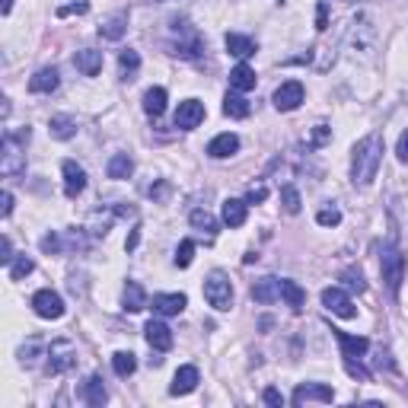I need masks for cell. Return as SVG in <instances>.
<instances>
[{"label":"cell","instance_id":"22","mask_svg":"<svg viewBox=\"0 0 408 408\" xmlns=\"http://www.w3.org/2000/svg\"><path fill=\"white\" fill-rule=\"evenodd\" d=\"M144 112L150 115V118H159V115L166 112V89L163 86H153L144 93Z\"/></svg>","mask_w":408,"mask_h":408},{"label":"cell","instance_id":"15","mask_svg":"<svg viewBox=\"0 0 408 408\" xmlns=\"http://www.w3.org/2000/svg\"><path fill=\"white\" fill-rule=\"evenodd\" d=\"M74 64H76V70H80L83 76H96V74L102 70V51H96V48L76 51V55H74Z\"/></svg>","mask_w":408,"mask_h":408},{"label":"cell","instance_id":"7","mask_svg":"<svg viewBox=\"0 0 408 408\" xmlns=\"http://www.w3.org/2000/svg\"><path fill=\"white\" fill-rule=\"evenodd\" d=\"M303 83L300 80H287V83H280L278 89H274V108L278 112H293V108L303 102Z\"/></svg>","mask_w":408,"mask_h":408},{"label":"cell","instance_id":"6","mask_svg":"<svg viewBox=\"0 0 408 408\" xmlns=\"http://www.w3.org/2000/svg\"><path fill=\"white\" fill-rule=\"evenodd\" d=\"M322 306L329 312H335V316H341V319H354L357 316L354 303H351V297L341 290V287H325V290H322Z\"/></svg>","mask_w":408,"mask_h":408},{"label":"cell","instance_id":"17","mask_svg":"<svg viewBox=\"0 0 408 408\" xmlns=\"http://www.w3.org/2000/svg\"><path fill=\"white\" fill-rule=\"evenodd\" d=\"M280 297V280L278 278H261L252 284V300L255 303H274Z\"/></svg>","mask_w":408,"mask_h":408},{"label":"cell","instance_id":"41","mask_svg":"<svg viewBox=\"0 0 408 408\" xmlns=\"http://www.w3.org/2000/svg\"><path fill=\"white\" fill-rule=\"evenodd\" d=\"M265 198H268V188H265V185H252V188H249V195H246V201L255 204V201H265Z\"/></svg>","mask_w":408,"mask_h":408},{"label":"cell","instance_id":"9","mask_svg":"<svg viewBox=\"0 0 408 408\" xmlns=\"http://www.w3.org/2000/svg\"><path fill=\"white\" fill-rule=\"evenodd\" d=\"M201 121H204V102H198V99L178 102V108H176V128L191 131V128H198Z\"/></svg>","mask_w":408,"mask_h":408},{"label":"cell","instance_id":"35","mask_svg":"<svg viewBox=\"0 0 408 408\" xmlns=\"http://www.w3.org/2000/svg\"><path fill=\"white\" fill-rule=\"evenodd\" d=\"M191 259H195V242H191V239H182V242H178V249H176V265H178V268H188Z\"/></svg>","mask_w":408,"mask_h":408},{"label":"cell","instance_id":"28","mask_svg":"<svg viewBox=\"0 0 408 408\" xmlns=\"http://www.w3.org/2000/svg\"><path fill=\"white\" fill-rule=\"evenodd\" d=\"M144 306H147V293H144V287H140L137 280H128V284H125V310L137 312V310H144Z\"/></svg>","mask_w":408,"mask_h":408},{"label":"cell","instance_id":"38","mask_svg":"<svg viewBox=\"0 0 408 408\" xmlns=\"http://www.w3.org/2000/svg\"><path fill=\"white\" fill-rule=\"evenodd\" d=\"M344 370H348L354 380H370V373L361 367V363H354V357H344Z\"/></svg>","mask_w":408,"mask_h":408},{"label":"cell","instance_id":"27","mask_svg":"<svg viewBox=\"0 0 408 408\" xmlns=\"http://www.w3.org/2000/svg\"><path fill=\"white\" fill-rule=\"evenodd\" d=\"M118 67H121V80H134L140 70V55L134 48H125L118 55Z\"/></svg>","mask_w":408,"mask_h":408},{"label":"cell","instance_id":"46","mask_svg":"<svg viewBox=\"0 0 408 408\" xmlns=\"http://www.w3.org/2000/svg\"><path fill=\"white\" fill-rule=\"evenodd\" d=\"M265 402H268V405H274V408H280V405H284V395H280L278 389H265Z\"/></svg>","mask_w":408,"mask_h":408},{"label":"cell","instance_id":"40","mask_svg":"<svg viewBox=\"0 0 408 408\" xmlns=\"http://www.w3.org/2000/svg\"><path fill=\"white\" fill-rule=\"evenodd\" d=\"M0 261H4V265H13V242H10V236H4V242H0Z\"/></svg>","mask_w":408,"mask_h":408},{"label":"cell","instance_id":"1","mask_svg":"<svg viewBox=\"0 0 408 408\" xmlns=\"http://www.w3.org/2000/svg\"><path fill=\"white\" fill-rule=\"evenodd\" d=\"M380 163H382V137L380 134L361 137L354 144V150H351V182L367 188L376 178V172H380Z\"/></svg>","mask_w":408,"mask_h":408},{"label":"cell","instance_id":"4","mask_svg":"<svg viewBox=\"0 0 408 408\" xmlns=\"http://www.w3.org/2000/svg\"><path fill=\"white\" fill-rule=\"evenodd\" d=\"M380 271H382V280H386L389 290L399 293L402 280H405V255L395 252L392 246L382 249V255H380Z\"/></svg>","mask_w":408,"mask_h":408},{"label":"cell","instance_id":"31","mask_svg":"<svg viewBox=\"0 0 408 408\" xmlns=\"http://www.w3.org/2000/svg\"><path fill=\"white\" fill-rule=\"evenodd\" d=\"M223 112H227L230 118H246V115H249V102L242 99L239 93H227V99H223Z\"/></svg>","mask_w":408,"mask_h":408},{"label":"cell","instance_id":"49","mask_svg":"<svg viewBox=\"0 0 408 408\" xmlns=\"http://www.w3.org/2000/svg\"><path fill=\"white\" fill-rule=\"evenodd\" d=\"M0 10H4V13H10V10H13V0H4V4H0Z\"/></svg>","mask_w":408,"mask_h":408},{"label":"cell","instance_id":"19","mask_svg":"<svg viewBox=\"0 0 408 408\" xmlns=\"http://www.w3.org/2000/svg\"><path fill=\"white\" fill-rule=\"evenodd\" d=\"M230 86H233L236 93H249V89H255V70L249 67V64H236V67L230 70Z\"/></svg>","mask_w":408,"mask_h":408},{"label":"cell","instance_id":"26","mask_svg":"<svg viewBox=\"0 0 408 408\" xmlns=\"http://www.w3.org/2000/svg\"><path fill=\"white\" fill-rule=\"evenodd\" d=\"M48 131H51V137H57V140H70V137H76V121L67 118V115H57V118H51Z\"/></svg>","mask_w":408,"mask_h":408},{"label":"cell","instance_id":"14","mask_svg":"<svg viewBox=\"0 0 408 408\" xmlns=\"http://www.w3.org/2000/svg\"><path fill=\"white\" fill-rule=\"evenodd\" d=\"M144 335H147V341H150V348L153 351H169L172 348V332H169V325L166 322H147V329H144Z\"/></svg>","mask_w":408,"mask_h":408},{"label":"cell","instance_id":"32","mask_svg":"<svg viewBox=\"0 0 408 408\" xmlns=\"http://www.w3.org/2000/svg\"><path fill=\"white\" fill-rule=\"evenodd\" d=\"M112 370H115L118 376H131L134 370H137V361H134L131 351H118V354L112 357Z\"/></svg>","mask_w":408,"mask_h":408},{"label":"cell","instance_id":"33","mask_svg":"<svg viewBox=\"0 0 408 408\" xmlns=\"http://www.w3.org/2000/svg\"><path fill=\"white\" fill-rule=\"evenodd\" d=\"M188 220H191V227H195V230H208L210 236L217 233V220L208 214V210H201V208H198V210H191V217H188Z\"/></svg>","mask_w":408,"mask_h":408},{"label":"cell","instance_id":"18","mask_svg":"<svg viewBox=\"0 0 408 408\" xmlns=\"http://www.w3.org/2000/svg\"><path fill=\"white\" fill-rule=\"evenodd\" d=\"M246 210H249V201L227 198V201H223V223H227V227H242V223H246Z\"/></svg>","mask_w":408,"mask_h":408},{"label":"cell","instance_id":"13","mask_svg":"<svg viewBox=\"0 0 408 408\" xmlns=\"http://www.w3.org/2000/svg\"><path fill=\"white\" fill-rule=\"evenodd\" d=\"M198 389V367H191V363H185V367L176 370V376H172V386L169 392L172 395H188Z\"/></svg>","mask_w":408,"mask_h":408},{"label":"cell","instance_id":"43","mask_svg":"<svg viewBox=\"0 0 408 408\" xmlns=\"http://www.w3.org/2000/svg\"><path fill=\"white\" fill-rule=\"evenodd\" d=\"M89 4H70V6H57V16H74V13H86Z\"/></svg>","mask_w":408,"mask_h":408},{"label":"cell","instance_id":"11","mask_svg":"<svg viewBox=\"0 0 408 408\" xmlns=\"http://www.w3.org/2000/svg\"><path fill=\"white\" fill-rule=\"evenodd\" d=\"M332 399H335L332 386H322V382H303L293 392V405H303V402H332Z\"/></svg>","mask_w":408,"mask_h":408},{"label":"cell","instance_id":"20","mask_svg":"<svg viewBox=\"0 0 408 408\" xmlns=\"http://www.w3.org/2000/svg\"><path fill=\"white\" fill-rule=\"evenodd\" d=\"M335 338H338V344H341V354L344 357H361V354H367V348H370V341H367V338H361V335L335 332Z\"/></svg>","mask_w":408,"mask_h":408},{"label":"cell","instance_id":"5","mask_svg":"<svg viewBox=\"0 0 408 408\" xmlns=\"http://www.w3.org/2000/svg\"><path fill=\"white\" fill-rule=\"evenodd\" d=\"M76 363V348L70 341H51L48 348V373H64Z\"/></svg>","mask_w":408,"mask_h":408},{"label":"cell","instance_id":"44","mask_svg":"<svg viewBox=\"0 0 408 408\" xmlns=\"http://www.w3.org/2000/svg\"><path fill=\"white\" fill-rule=\"evenodd\" d=\"M329 128H325V125H316V131H312V140H310V144L312 147H319V144H325V140H329Z\"/></svg>","mask_w":408,"mask_h":408},{"label":"cell","instance_id":"21","mask_svg":"<svg viewBox=\"0 0 408 408\" xmlns=\"http://www.w3.org/2000/svg\"><path fill=\"white\" fill-rule=\"evenodd\" d=\"M29 89H32V93H55V89H57V70L55 67H42L29 80Z\"/></svg>","mask_w":408,"mask_h":408},{"label":"cell","instance_id":"34","mask_svg":"<svg viewBox=\"0 0 408 408\" xmlns=\"http://www.w3.org/2000/svg\"><path fill=\"white\" fill-rule=\"evenodd\" d=\"M280 204H284L287 214H300V191L293 185H284L280 188Z\"/></svg>","mask_w":408,"mask_h":408},{"label":"cell","instance_id":"16","mask_svg":"<svg viewBox=\"0 0 408 408\" xmlns=\"http://www.w3.org/2000/svg\"><path fill=\"white\" fill-rule=\"evenodd\" d=\"M236 150H239V137H236V134H217L208 144V157H214V159H227V157H233Z\"/></svg>","mask_w":408,"mask_h":408},{"label":"cell","instance_id":"12","mask_svg":"<svg viewBox=\"0 0 408 408\" xmlns=\"http://www.w3.org/2000/svg\"><path fill=\"white\" fill-rule=\"evenodd\" d=\"M185 306H188L185 293H157L153 297V312H159V316H178Z\"/></svg>","mask_w":408,"mask_h":408},{"label":"cell","instance_id":"10","mask_svg":"<svg viewBox=\"0 0 408 408\" xmlns=\"http://www.w3.org/2000/svg\"><path fill=\"white\" fill-rule=\"evenodd\" d=\"M64 195L67 198H76L83 188H86V172H83V166H76L74 159H64Z\"/></svg>","mask_w":408,"mask_h":408},{"label":"cell","instance_id":"39","mask_svg":"<svg viewBox=\"0 0 408 408\" xmlns=\"http://www.w3.org/2000/svg\"><path fill=\"white\" fill-rule=\"evenodd\" d=\"M341 278L348 280V287H351V290H357V293H361L363 287H367V284H363V274H361V271H344Z\"/></svg>","mask_w":408,"mask_h":408},{"label":"cell","instance_id":"36","mask_svg":"<svg viewBox=\"0 0 408 408\" xmlns=\"http://www.w3.org/2000/svg\"><path fill=\"white\" fill-rule=\"evenodd\" d=\"M32 268H35V261H32V259H26V255H19V259L10 265V278H13V280H23L26 274L32 271Z\"/></svg>","mask_w":408,"mask_h":408},{"label":"cell","instance_id":"48","mask_svg":"<svg viewBox=\"0 0 408 408\" xmlns=\"http://www.w3.org/2000/svg\"><path fill=\"white\" fill-rule=\"evenodd\" d=\"M0 201H4V208H0V210H4V217H10L13 214V195H10V191H4V195H0Z\"/></svg>","mask_w":408,"mask_h":408},{"label":"cell","instance_id":"25","mask_svg":"<svg viewBox=\"0 0 408 408\" xmlns=\"http://www.w3.org/2000/svg\"><path fill=\"white\" fill-rule=\"evenodd\" d=\"M125 29H128V13H115V16H108L106 23L99 26V35L112 38V42H115V38L125 35Z\"/></svg>","mask_w":408,"mask_h":408},{"label":"cell","instance_id":"30","mask_svg":"<svg viewBox=\"0 0 408 408\" xmlns=\"http://www.w3.org/2000/svg\"><path fill=\"white\" fill-rule=\"evenodd\" d=\"M134 172V159L128 153H115L108 159V178H128Z\"/></svg>","mask_w":408,"mask_h":408},{"label":"cell","instance_id":"23","mask_svg":"<svg viewBox=\"0 0 408 408\" xmlns=\"http://www.w3.org/2000/svg\"><path fill=\"white\" fill-rule=\"evenodd\" d=\"M280 297L287 300V306H290V310H303V303H306V293H303V287L297 284V280H280Z\"/></svg>","mask_w":408,"mask_h":408},{"label":"cell","instance_id":"8","mask_svg":"<svg viewBox=\"0 0 408 408\" xmlns=\"http://www.w3.org/2000/svg\"><path fill=\"white\" fill-rule=\"evenodd\" d=\"M32 310H35L42 319H61L64 300H61V293H55V290H38L35 297H32Z\"/></svg>","mask_w":408,"mask_h":408},{"label":"cell","instance_id":"24","mask_svg":"<svg viewBox=\"0 0 408 408\" xmlns=\"http://www.w3.org/2000/svg\"><path fill=\"white\" fill-rule=\"evenodd\" d=\"M227 51L236 57H252L255 55V42L246 35H239V32H230L227 35Z\"/></svg>","mask_w":408,"mask_h":408},{"label":"cell","instance_id":"42","mask_svg":"<svg viewBox=\"0 0 408 408\" xmlns=\"http://www.w3.org/2000/svg\"><path fill=\"white\" fill-rule=\"evenodd\" d=\"M395 153H399V159H402V163H408V128H405V131H402L399 144H395Z\"/></svg>","mask_w":408,"mask_h":408},{"label":"cell","instance_id":"2","mask_svg":"<svg viewBox=\"0 0 408 408\" xmlns=\"http://www.w3.org/2000/svg\"><path fill=\"white\" fill-rule=\"evenodd\" d=\"M19 140H29V128L19 134H4V144H0V172H4L6 178L19 176V172H26V153L23 147H19Z\"/></svg>","mask_w":408,"mask_h":408},{"label":"cell","instance_id":"3","mask_svg":"<svg viewBox=\"0 0 408 408\" xmlns=\"http://www.w3.org/2000/svg\"><path fill=\"white\" fill-rule=\"evenodd\" d=\"M204 300L220 312H227L233 306V284H230V278L223 271H210L204 278Z\"/></svg>","mask_w":408,"mask_h":408},{"label":"cell","instance_id":"45","mask_svg":"<svg viewBox=\"0 0 408 408\" xmlns=\"http://www.w3.org/2000/svg\"><path fill=\"white\" fill-rule=\"evenodd\" d=\"M316 29L319 32L329 29V10H325V4H319V10H316Z\"/></svg>","mask_w":408,"mask_h":408},{"label":"cell","instance_id":"37","mask_svg":"<svg viewBox=\"0 0 408 408\" xmlns=\"http://www.w3.org/2000/svg\"><path fill=\"white\" fill-rule=\"evenodd\" d=\"M316 223H319V227H338V223H341V210H338V208H322L316 214Z\"/></svg>","mask_w":408,"mask_h":408},{"label":"cell","instance_id":"29","mask_svg":"<svg viewBox=\"0 0 408 408\" xmlns=\"http://www.w3.org/2000/svg\"><path fill=\"white\" fill-rule=\"evenodd\" d=\"M106 399H108V392H106V386H102V380L99 376H89L86 386H83V402H86V405H102Z\"/></svg>","mask_w":408,"mask_h":408},{"label":"cell","instance_id":"47","mask_svg":"<svg viewBox=\"0 0 408 408\" xmlns=\"http://www.w3.org/2000/svg\"><path fill=\"white\" fill-rule=\"evenodd\" d=\"M42 249H45V252H57V249H61V239H57V236H45Z\"/></svg>","mask_w":408,"mask_h":408}]
</instances>
